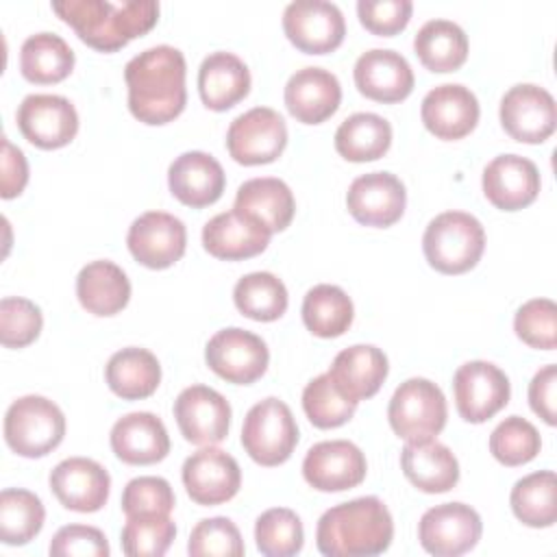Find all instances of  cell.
<instances>
[{"label": "cell", "mask_w": 557, "mask_h": 557, "mask_svg": "<svg viewBox=\"0 0 557 557\" xmlns=\"http://www.w3.org/2000/svg\"><path fill=\"white\" fill-rule=\"evenodd\" d=\"M185 57L178 48L161 44L135 54L124 67L131 113L150 126L178 117L187 102Z\"/></svg>", "instance_id": "cell-1"}, {"label": "cell", "mask_w": 557, "mask_h": 557, "mask_svg": "<svg viewBox=\"0 0 557 557\" xmlns=\"http://www.w3.org/2000/svg\"><path fill=\"white\" fill-rule=\"evenodd\" d=\"M52 11L76 30L81 41L100 52L124 48L159 20V2L154 0H61L52 2Z\"/></svg>", "instance_id": "cell-2"}, {"label": "cell", "mask_w": 557, "mask_h": 557, "mask_svg": "<svg viewBox=\"0 0 557 557\" xmlns=\"http://www.w3.org/2000/svg\"><path fill=\"white\" fill-rule=\"evenodd\" d=\"M394 520L376 496H361L326 509L315 527L318 550L326 557H372L389 548Z\"/></svg>", "instance_id": "cell-3"}, {"label": "cell", "mask_w": 557, "mask_h": 557, "mask_svg": "<svg viewBox=\"0 0 557 557\" xmlns=\"http://www.w3.org/2000/svg\"><path fill=\"white\" fill-rule=\"evenodd\" d=\"M422 250L437 272L463 274L479 263L485 250L483 224L466 211H444L426 224Z\"/></svg>", "instance_id": "cell-4"}, {"label": "cell", "mask_w": 557, "mask_h": 557, "mask_svg": "<svg viewBox=\"0 0 557 557\" xmlns=\"http://www.w3.org/2000/svg\"><path fill=\"white\" fill-rule=\"evenodd\" d=\"M63 435L65 416L46 396H22L4 413V442L20 457H44L63 442Z\"/></svg>", "instance_id": "cell-5"}, {"label": "cell", "mask_w": 557, "mask_h": 557, "mask_svg": "<svg viewBox=\"0 0 557 557\" xmlns=\"http://www.w3.org/2000/svg\"><path fill=\"white\" fill-rule=\"evenodd\" d=\"M298 444V424L292 409L270 396L252 405L244 418L242 446L259 466L285 463Z\"/></svg>", "instance_id": "cell-6"}, {"label": "cell", "mask_w": 557, "mask_h": 557, "mask_svg": "<svg viewBox=\"0 0 557 557\" xmlns=\"http://www.w3.org/2000/svg\"><path fill=\"white\" fill-rule=\"evenodd\" d=\"M446 416L448 407L444 392L422 376L400 383L387 405L392 431L407 442L435 437L446 426Z\"/></svg>", "instance_id": "cell-7"}, {"label": "cell", "mask_w": 557, "mask_h": 557, "mask_svg": "<svg viewBox=\"0 0 557 557\" xmlns=\"http://www.w3.org/2000/svg\"><path fill=\"white\" fill-rule=\"evenodd\" d=\"M287 146V126L278 111L252 107L237 115L226 131V148L242 165L272 163Z\"/></svg>", "instance_id": "cell-8"}, {"label": "cell", "mask_w": 557, "mask_h": 557, "mask_svg": "<svg viewBox=\"0 0 557 557\" xmlns=\"http://www.w3.org/2000/svg\"><path fill=\"white\" fill-rule=\"evenodd\" d=\"M205 361L220 379L250 385L268 370L270 352L259 335L239 326H228L207 342Z\"/></svg>", "instance_id": "cell-9"}, {"label": "cell", "mask_w": 557, "mask_h": 557, "mask_svg": "<svg viewBox=\"0 0 557 557\" xmlns=\"http://www.w3.org/2000/svg\"><path fill=\"white\" fill-rule=\"evenodd\" d=\"M453 392L459 416L470 424H481L509 403L511 385L498 366L474 359L457 368Z\"/></svg>", "instance_id": "cell-10"}, {"label": "cell", "mask_w": 557, "mask_h": 557, "mask_svg": "<svg viewBox=\"0 0 557 557\" xmlns=\"http://www.w3.org/2000/svg\"><path fill=\"white\" fill-rule=\"evenodd\" d=\"M481 533V516L463 503L435 505L418 522L420 546L435 557H457L472 550Z\"/></svg>", "instance_id": "cell-11"}, {"label": "cell", "mask_w": 557, "mask_h": 557, "mask_svg": "<svg viewBox=\"0 0 557 557\" xmlns=\"http://www.w3.org/2000/svg\"><path fill=\"white\" fill-rule=\"evenodd\" d=\"M283 30L300 52L326 54L344 41L346 22L333 2L296 0L283 11Z\"/></svg>", "instance_id": "cell-12"}, {"label": "cell", "mask_w": 557, "mask_h": 557, "mask_svg": "<svg viewBox=\"0 0 557 557\" xmlns=\"http://www.w3.org/2000/svg\"><path fill=\"white\" fill-rule=\"evenodd\" d=\"M498 115L505 133L522 144H542L557 126L555 98L533 83L513 85L503 96Z\"/></svg>", "instance_id": "cell-13"}, {"label": "cell", "mask_w": 557, "mask_h": 557, "mask_svg": "<svg viewBox=\"0 0 557 557\" xmlns=\"http://www.w3.org/2000/svg\"><path fill=\"white\" fill-rule=\"evenodd\" d=\"M20 133L37 148L54 150L67 146L78 133L74 104L57 94H30L15 113Z\"/></svg>", "instance_id": "cell-14"}, {"label": "cell", "mask_w": 557, "mask_h": 557, "mask_svg": "<svg viewBox=\"0 0 557 557\" xmlns=\"http://www.w3.org/2000/svg\"><path fill=\"white\" fill-rule=\"evenodd\" d=\"M126 246L135 261L150 270L174 265L187 246L185 224L165 211H146L133 220Z\"/></svg>", "instance_id": "cell-15"}, {"label": "cell", "mask_w": 557, "mask_h": 557, "mask_svg": "<svg viewBox=\"0 0 557 557\" xmlns=\"http://www.w3.org/2000/svg\"><path fill=\"white\" fill-rule=\"evenodd\" d=\"M174 418L187 442L213 446L228 435L231 405L209 385H189L174 400Z\"/></svg>", "instance_id": "cell-16"}, {"label": "cell", "mask_w": 557, "mask_h": 557, "mask_svg": "<svg viewBox=\"0 0 557 557\" xmlns=\"http://www.w3.org/2000/svg\"><path fill=\"white\" fill-rule=\"evenodd\" d=\"M181 476L189 498L205 507L231 500L242 485V470L235 457L213 446L191 453L183 463Z\"/></svg>", "instance_id": "cell-17"}, {"label": "cell", "mask_w": 557, "mask_h": 557, "mask_svg": "<svg viewBox=\"0 0 557 557\" xmlns=\"http://www.w3.org/2000/svg\"><path fill=\"white\" fill-rule=\"evenodd\" d=\"M346 207L359 224L387 228L403 218L407 191L396 174L368 172L350 183L346 191Z\"/></svg>", "instance_id": "cell-18"}, {"label": "cell", "mask_w": 557, "mask_h": 557, "mask_svg": "<svg viewBox=\"0 0 557 557\" xmlns=\"http://www.w3.org/2000/svg\"><path fill=\"white\" fill-rule=\"evenodd\" d=\"M366 455L348 440L313 444L302 459V476L318 492H344L366 479Z\"/></svg>", "instance_id": "cell-19"}, {"label": "cell", "mask_w": 557, "mask_h": 557, "mask_svg": "<svg viewBox=\"0 0 557 557\" xmlns=\"http://www.w3.org/2000/svg\"><path fill=\"white\" fill-rule=\"evenodd\" d=\"M50 490L57 500L72 511L94 513L109 500L111 476L89 457H67L50 472Z\"/></svg>", "instance_id": "cell-20"}, {"label": "cell", "mask_w": 557, "mask_h": 557, "mask_svg": "<svg viewBox=\"0 0 557 557\" xmlns=\"http://www.w3.org/2000/svg\"><path fill=\"white\" fill-rule=\"evenodd\" d=\"M481 109L476 96L459 83H444L433 87L420 107L422 124L437 139H461L474 131Z\"/></svg>", "instance_id": "cell-21"}, {"label": "cell", "mask_w": 557, "mask_h": 557, "mask_svg": "<svg viewBox=\"0 0 557 557\" xmlns=\"http://www.w3.org/2000/svg\"><path fill=\"white\" fill-rule=\"evenodd\" d=\"M483 194L500 211L529 207L540 194L537 165L520 154H498L483 170Z\"/></svg>", "instance_id": "cell-22"}, {"label": "cell", "mask_w": 557, "mask_h": 557, "mask_svg": "<svg viewBox=\"0 0 557 557\" xmlns=\"http://www.w3.org/2000/svg\"><path fill=\"white\" fill-rule=\"evenodd\" d=\"M359 94L376 102H400L413 89V70L409 61L387 48H372L363 52L352 70Z\"/></svg>", "instance_id": "cell-23"}, {"label": "cell", "mask_w": 557, "mask_h": 557, "mask_svg": "<svg viewBox=\"0 0 557 557\" xmlns=\"http://www.w3.org/2000/svg\"><path fill=\"white\" fill-rule=\"evenodd\" d=\"M272 233L255 218L231 209L213 215L202 228L205 250L224 261L250 259L263 252L270 244Z\"/></svg>", "instance_id": "cell-24"}, {"label": "cell", "mask_w": 557, "mask_h": 557, "mask_svg": "<svg viewBox=\"0 0 557 557\" xmlns=\"http://www.w3.org/2000/svg\"><path fill=\"white\" fill-rule=\"evenodd\" d=\"M283 98L292 117L302 124H322L339 109L342 85L333 72L309 65L289 76Z\"/></svg>", "instance_id": "cell-25"}, {"label": "cell", "mask_w": 557, "mask_h": 557, "mask_svg": "<svg viewBox=\"0 0 557 557\" xmlns=\"http://www.w3.org/2000/svg\"><path fill=\"white\" fill-rule=\"evenodd\" d=\"M168 185L176 200L200 209L220 200L226 176L215 157L202 150H189L170 163Z\"/></svg>", "instance_id": "cell-26"}, {"label": "cell", "mask_w": 557, "mask_h": 557, "mask_svg": "<svg viewBox=\"0 0 557 557\" xmlns=\"http://www.w3.org/2000/svg\"><path fill=\"white\" fill-rule=\"evenodd\" d=\"M109 440L115 457L131 466H150L170 453L168 429L150 411H133L117 418Z\"/></svg>", "instance_id": "cell-27"}, {"label": "cell", "mask_w": 557, "mask_h": 557, "mask_svg": "<svg viewBox=\"0 0 557 557\" xmlns=\"http://www.w3.org/2000/svg\"><path fill=\"white\" fill-rule=\"evenodd\" d=\"M400 468L407 481L426 494L448 492L459 481L457 457L433 437L407 442L400 453Z\"/></svg>", "instance_id": "cell-28"}, {"label": "cell", "mask_w": 557, "mask_h": 557, "mask_svg": "<svg viewBox=\"0 0 557 557\" xmlns=\"http://www.w3.org/2000/svg\"><path fill=\"white\" fill-rule=\"evenodd\" d=\"M200 100L211 111H226L250 91V70L233 52H211L198 67Z\"/></svg>", "instance_id": "cell-29"}, {"label": "cell", "mask_w": 557, "mask_h": 557, "mask_svg": "<svg viewBox=\"0 0 557 557\" xmlns=\"http://www.w3.org/2000/svg\"><path fill=\"white\" fill-rule=\"evenodd\" d=\"M389 363L381 348L372 344H355L335 355L329 374L342 392L355 403L372 398L387 379Z\"/></svg>", "instance_id": "cell-30"}, {"label": "cell", "mask_w": 557, "mask_h": 557, "mask_svg": "<svg viewBox=\"0 0 557 557\" xmlns=\"http://www.w3.org/2000/svg\"><path fill=\"white\" fill-rule=\"evenodd\" d=\"M76 296L85 311L94 315H115L131 300V281L126 272L107 259L91 261L76 276Z\"/></svg>", "instance_id": "cell-31"}, {"label": "cell", "mask_w": 557, "mask_h": 557, "mask_svg": "<svg viewBox=\"0 0 557 557\" xmlns=\"http://www.w3.org/2000/svg\"><path fill=\"white\" fill-rule=\"evenodd\" d=\"M233 209L259 220L270 233H278L289 226L296 211V200L285 181L261 176L239 185Z\"/></svg>", "instance_id": "cell-32"}, {"label": "cell", "mask_w": 557, "mask_h": 557, "mask_svg": "<svg viewBox=\"0 0 557 557\" xmlns=\"http://www.w3.org/2000/svg\"><path fill=\"white\" fill-rule=\"evenodd\" d=\"M104 381L115 396L124 400H141L157 392L161 383V366L148 348L128 346L109 357Z\"/></svg>", "instance_id": "cell-33"}, {"label": "cell", "mask_w": 557, "mask_h": 557, "mask_svg": "<svg viewBox=\"0 0 557 557\" xmlns=\"http://www.w3.org/2000/svg\"><path fill=\"white\" fill-rule=\"evenodd\" d=\"M413 50L426 70L455 72L468 59V35L450 20H429L418 28Z\"/></svg>", "instance_id": "cell-34"}, {"label": "cell", "mask_w": 557, "mask_h": 557, "mask_svg": "<svg viewBox=\"0 0 557 557\" xmlns=\"http://www.w3.org/2000/svg\"><path fill=\"white\" fill-rule=\"evenodd\" d=\"M74 50L57 33H35L20 48V72L37 85H52L74 70Z\"/></svg>", "instance_id": "cell-35"}, {"label": "cell", "mask_w": 557, "mask_h": 557, "mask_svg": "<svg viewBox=\"0 0 557 557\" xmlns=\"http://www.w3.org/2000/svg\"><path fill=\"white\" fill-rule=\"evenodd\" d=\"M392 146V124L376 113H352L335 131V150L352 163L381 159Z\"/></svg>", "instance_id": "cell-36"}, {"label": "cell", "mask_w": 557, "mask_h": 557, "mask_svg": "<svg viewBox=\"0 0 557 557\" xmlns=\"http://www.w3.org/2000/svg\"><path fill=\"white\" fill-rule=\"evenodd\" d=\"M352 300L337 285H313L302 298V322L318 337L331 339L344 335L352 324Z\"/></svg>", "instance_id": "cell-37"}, {"label": "cell", "mask_w": 557, "mask_h": 557, "mask_svg": "<svg viewBox=\"0 0 557 557\" xmlns=\"http://www.w3.org/2000/svg\"><path fill=\"white\" fill-rule=\"evenodd\" d=\"M513 516L533 529L553 527L557 520V479L553 470H537L516 481L509 494Z\"/></svg>", "instance_id": "cell-38"}, {"label": "cell", "mask_w": 557, "mask_h": 557, "mask_svg": "<svg viewBox=\"0 0 557 557\" xmlns=\"http://www.w3.org/2000/svg\"><path fill=\"white\" fill-rule=\"evenodd\" d=\"M235 307L257 322H274L287 311V287L272 272H250L235 283Z\"/></svg>", "instance_id": "cell-39"}, {"label": "cell", "mask_w": 557, "mask_h": 557, "mask_svg": "<svg viewBox=\"0 0 557 557\" xmlns=\"http://www.w3.org/2000/svg\"><path fill=\"white\" fill-rule=\"evenodd\" d=\"M46 509L37 494L22 487H7L0 494V540L9 546H24L44 527Z\"/></svg>", "instance_id": "cell-40"}, {"label": "cell", "mask_w": 557, "mask_h": 557, "mask_svg": "<svg viewBox=\"0 0 557 557\" xmlns=\"http://www.w3.org/2000/svg\"><path fill=\"white\" fill-rule=\"evenodd\" d=\"M302 409L313 426L335 429L355 416L357 403L342 392L329 372H324L305 385Z\"/></svg>", "instance_id": "cell-41"}, {"label": "cell", "mask_w": 557, "mask_h": 557, "mask_svg": "<svg viewBox=\"0 0 557 557\" xmlns=\"http://www.w3.org/2000/svg\"><path fill=\"white\" fill-rule=\"evenodd\" d=\"M257 548L265 557H292L302 550L305 531L296 511L287 507H272L255 522Z\"/></svg>", "instance_id": "cell-42"}, {"label": "cell", "mask_w": 557, "mask_h": 557, "mask_svg": "<svg viewBox=\"0 0 557 557\" xmlns=\"http://www.w3.org/2000/svg\"><path fill=\"white\" fill-rule=\"evenodd\" d=\"M542 448V440L537 429L520 418V416H509L490 435V453L496 461L503 466H522L529 463L531 459L537 457Z\"/></svg>", "instance_id": "cell-43"}, {"label": "cell", "mask_w": 557, "mask_h": 557, "mask_svg": "<svg viewBox=\"0 0 557 557\" xmlns=\"http://www.w3.org/2000/svg\"><path fill=\"white\" fill-rule=\"evenodd\" d=\"M176 537V524L170 516L126 518L122 529V550L128 557H161Z\"/></svg>", "instance_id": "cell-44"}, {"label": "cell", "mask_w": 557, "mask_h": 557, "mask_svg": "<svg viewBox=\"0 0 557 557\" xmlns=\"http://www.w3.org/2000/svg\"><path fill=\"white\" fill-rule=\"evenodd\" d=\"M244 540L231 518L215 516L200 520L189 535L187 553L191 557H242Z\"/></svg>", "instance_id": "cell-45"}, {"label": "cell", "mask_w": 557, "mask_h": 557, "mask_svg": "<svg viewBox=\"0 0 557 557\" xmlns=\"http://www.w3.org/2000/svg\"><path fill=\"white\" fill-rule=\"evenodd\" d=\"M174 505L172 485L163 476L131 479L122 492V511L126 518L170 516Z\"/></svg>", "instance_id": "cell-46"}, {"label": "cell", "mask_w": 557, "mask_h": 557, "mask_svg": "<svg viewBox=\"0 0 557 557\" xmlns=\"http://www.w3.org/2000/svg\"><path fill=\"white\" fill-rule=\"evenodd\" d=\"M44 326L41 309L20 296L0 300V342L7 348H24L33 344Z\"/></svg>", "instance_id": "cell-47"}, {"label": "cell", "mask_w": 557, "mask_h": 557, "mask_svg": "<svg viewBox=\"0 0 557 557\" xmlns=\"http://www.w3.org/2000/svg\"><path fill=\"white\" fill-rule=\"evenodd\" d=\"M516 335L531 348L555 350L557 346V307L550 298L527 300L513 318Z\"/></svg>", "instance_id": "cell-48"}, {"label": "cell", "mask_w": 557, "mask_h": 557, "mask_svg": "<svg viewBox=\"0 0 557 557\" xmlns=\"http://www.w3.org/2000/svg\"><path fill=\"white\" fill-rule=\"evenodd\" d=\"M413 13L411 0H359L357 2V15L359 22L366 26V30L392 37L400 33Z\"/></svg>", "instance_id": "cell-49"}, {"label": "cell", "mask_w": 557, "mask_h": 557, "mask_svg": "<svg viewBox=\"0 0 557 557\" xmlns=\"http://www.w3.org/2000/svg\"><path fill=\"white\" fill-rule=\"evenodd\" d=\"M50 555L54 557H107L111 553L104 533L87 524L61 527L50 540Z\"/></svg>", "instance_id": "cell-50"}, {"label": "cell", "mask_w": 557, "mask_h": 557, "mask_svg": "<svg viewBox=\"0 0 557 557\" xmlns=\"http://www.w3.org/2000/svg\"><path fill=\"white\" fill-rule=\"evenodd\" d=\"M555 387H557V366L548 363L535 372L529 383V405L548 426L557 422L555 413Z\"/></svg>", "instance_id": "cell-51"}, {"label": "cell", "mask_w": 557, "mask_h": 557, "mask_svg": "<svg viewBox=\"0 0 557 557\" xmlns=\"http://www.w3.org/2000/svg\"><path fill=\"white\" fill-rule=\"evenodd\" d=\"M28 183V163L20 148H15L7 137H2V183L0 194L4 200L15 198L24 191Z\"/></svg>", "instance_id": "cell-52"}]
</instances>
